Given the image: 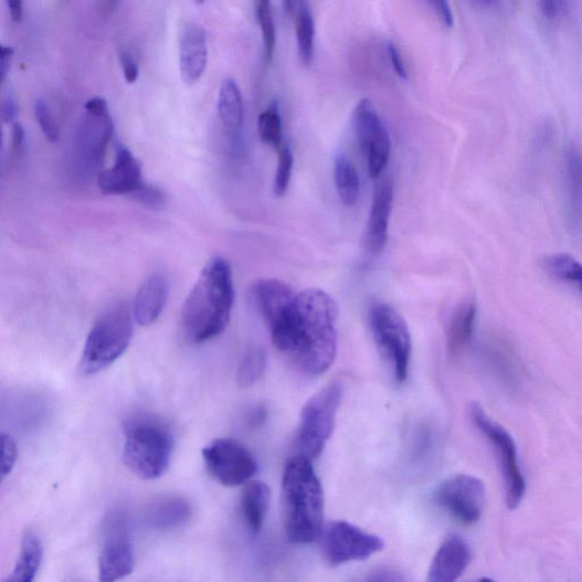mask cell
Listing matches in <instances>:
<instances>
[{
  "instance_id": "obj_16",
  "label": "cell",
  "mask_w": 582,
  "mask_h": 582,
  "mask_svg": "<svg viewBox=\"0 0 582 582\" xmlns=\"http://www.w3.org/2000/svg\"><path fill=\"white\" fill-rule=\"evenodd\" d=\"M393 203V182L391 180H384L375 188L364 232V246L371 255H380L385 247Z\"/></svg>"
},
{
  "instance_id": "obj_40",
  "label": "cell",
  "mask_w": 582,
  "mask_h": 582,
  "mask_svg": "<svg viewBox=\"0 0 582 582\" xmlns=\"http://www.w3.org/2000/svg\"><path fill=\"white\" fill-rule=\"evenodd\" d=\"M430 6L434 9L440 21L446 27L452 28L454 25V15L452 9L445 0H434L430 2Z\"/></svg>"
},
{
  "instance_id": "obj_22",
  "label": "cell",
  "mask_w": 582,
  "mask_h": 582,
  "mask_svg": "<svg viewBox=\"0 0 582 582\" xmlns=\"http://www.w3.org/2000/svg\"><path fill=\"white\" fill-rule=\"evenodd\" d=\"M477 320V304L464 301L452 315L447 329V349L452 359H458L470 343Z\"/></svg>"
},
{
  "instance_id": "obj_26",
  "label": "cell",
  "mask_w": 582,
  "mask_h": 582,
  "mask_svg": "<svg viewBox=\"0 0 582 582\" xmlns=\"http://www.w3.org/2000/svg\"><path fill=\"white\" fill-rule=\"evenodd\" d=\"M218 109L221 121L229 129H240L244 121V102L237 83L225 77L219 93Z\"/></svg>"
},
{
  "instance_id": "obj_33",
  "label": "cell",
  "mask_w": 582,
  "mask_h": 582,
  "mask_svg": "<svg viewBox=\"0 0 582 582\" xmlns=\"http://www.w3.org/2000/svg\"><path fill=\"white\" fill-rule=\"evenodd\" d=\"M34 116L39 126H41L44 135L51 142H56L60 139V129L54 119L53 113L44 99H36L34 102Z\"/></svg>"
},
{
  "instance_id": "obj_27",
  "label": "cell",
  "mask_w": 582,
  "mask_h": 582,
  "mask_svg": "<svg viewBox=\"0 0 582 582\" xmlns=\"http://www.w3.org/2000/svg\"><path fill=\"white\" fill-rule=\"evenodd\" d=\"M334 178L340 202L348 208L355 207L360 197V177L355 163L343 154L335 159Z\"/></svg>"
},
{
  "instance_id": "obj_25",
  "label": "cell",
  "mask_w": 582,
  "mask_h": 582,
  "mask_svg": "<svg viewBox=\"0 0 582 582\" xmlns=\"http://www.w3.org/2000/svg\"><path fill=\"white\" fill-rule=\"evenodd\" d=\"M269 488L262 482H251L243 490L241 512L252 535H258L264 526L269 507Z\"/></svg>"
},
{
  "instance_id": "obj_37",
  "label": "cell",
  "mask_w": 582,
  "mask_h": 582,
  "mask_svg": "<svg viewBox=\"0 0 582 582\" xmlns=\"http://www.w3.org/2000/svg\"><path fill=\"white\" fill-rule=\"evenodd\" d=\"M120 61L127 83L135 84L139 76V65L133 53L127 49H121Z\"/></svg>"
},
{
  "instance_id": "obj_43",
  "label": "cell",
  "mask_w": 582,
  "mask_h": 582,
  "mask_svg": "<svg viewBox=\"0 0 582 582\" xmlns=\"http://www.w3.org/2000/svg\"><path fill=\"white\" fill-rule=\"evenodd\" d=\"M87 114L93 116H106L108 115V105L103 97H93L85 104Z\"/></svg>"
},
{
  "instance_id": "obj_32",
  "label": "cell",
  "mask_w": 582,
  "mask_h": 582,
  "mask_svg": "<svg viewBox=\"0 0 582 582\" xmlns=\"http://www.w3.org/2000/svg\"><path fill=\"white\" fill-rule=\"evenodd\" d=\"M294 154L288 145L279 149L278 167L274 180V193L277 198L285 197L292 179Z\"/></svg>"
},
{
  "instance_id": "obj_30",
  "label": "cell",
  "mask_w": 582,
  "mask_h": 582,
  "mask_svg": "<svg viewBox=\"0 0 582 582\" xmlns=\"http://www.w3.org/2000/svg\"><path fill=\"white\" fill-rule=\"evenodd\" d=\"M254 6L256 19L262 31L265 60L269 63L274 59L277 39L273 4L267 2V0H258Z\"/></svg>"
},
{
  "instance_id": "obj_34",
  "label": "cell",
  "mask_w": 582,
  "mask_h": 582,
  "mask_svg": "<svg viewBox=\"0 0 582 582\" xmlns=\"http://www.w3.org/2000/svg\"><path fill=\"white\" fill-rule=\"evenodd\" d=\"M131 197L144 207L150 209H161L167 201L166 193L160 188L146 182Z\"/></svg>"
},
{
  "instance_id": "obj_35",
  "label": "cell",
  "mask_w": 582,
  "mask_h": 582,
  "mask_svg": "<svg viewBox=\"0 0 582 582\" xmlns=\"http://www.w3.org/2000/svg\"><path fill=\"white\" fill-rule=\"evenodd\" d=\"M18 445L15 440L9 435H2V479L9 477L17 464Z\"/></svg>"
},
{
  "instance_id": "obj_14",
  "label": "cell",
  "mask_w": 582,
  "mask_h": 582,
  "mask_svg": "<svg viewBox=\"0 0 582 582\" xmlns=\"http://www.w3.org/2000/svg\"><path fill=\"white\" fill-rule=\"evenodd\" d=\"M144 182L141 165L125 145L116 150L113 167L97 178L98 187L106 195H133Z\"/></svg>"
},
{
  "instance_id": "obj_13",
  "label": "cell",
  "mask_w": 582,
  "mask_h": 582,
  "mask_svg": "<svg viewBox=\"0 0 582 582\" xmlns=\"http://www.w3.org/2000/svg\"><path fill=\"white\" fill-rule=\"evenodd\" d=\"M106 531L98 560V582H120L135 570V549L120 517L110 519Z\"/></svg>"
},
{
  "instance_id": "obj_46",
  "label": "cell",
  "mask_w": 582,
  "mask_h": 582,
  "mask_svg": "<svg viewBox=\"0 0 582 582\" xmlns=\"http://www.w3.org/2000/svg\"><path fill=\"white\" fill-rule=\"evenodd\" d=\"M476 582H495L493 579H489V578H483Z\"/></svg>"
},
{
  "instance_id": "obj_2",
  "label": "cell",
  "mask_w": 582,
  "mask_h": 582,
  "mask_svg": "<svg viewBox=\"0 0 582 582\" xmlns=\"http://www.w3.org/2000/svg\"><path fill=\"white\" fill-rule=\"evenodd\" d=\"M235 303L234 279L229 262L211 258L188 295L181 328L191 343H203L220 336L227 327Z\"/></svg>"
},
{
  "instance_id": "obj_29",
  "label": "cell",
  "mask_w": 582,
  "mask_h": 582,
  "mask_svg": "<svg viewBox=\"0 0 582 582\" xmlns=\"http://www.w3.org/2000/svg\"><path fill=\"white\" fill-rule=\"evenodd\" d=\"M266 352L260 346H251L246 349L239 367V382L243 388L252 387L264 374L266 369Z\"/></svg>"
},
{
  "instance_id": "obj_3",
  "label": "cell",
  "mask_w": 582,
  "mask_h": 582,
  "mask_svg": "<svg viewBox=\"0 0 582 582\" xmlns=\"http://www.w3.org/2000/svg\"><path fill=\"white\" fill-rule=\"evenodd\" d=\"M285 527L293 544H309L322 531L325 497L313 461L293 455L283 476Z\"/></svg>"
},
{
  "instance_id": "obj_15",
  "label": "cell",
  "mask_w": 582,
  "mask_h": 582,
  "mask_svg": "<svg viewBox=\"0 0 582 582\" xmlns=\"http://www.w3.org/2000/svg\"><path fill=\"white\" fill-rule=\"evenodd\" d=\"M208 55L204 28L197 22L184 23L179 35V63L186 83L193 84L201 80L207 68Z\"/></svg>"
},
{
  "instance_id": "obj_18",
  "label": "cell",
  "mask_w": 582,
  "mask_h": 582,
  "mask_svg": "<svg viewBox=\"0 0 582 582\" xmlns=\"http://www.w3.org/2000/svg\"><path fill=\"white\" fill-rule=\"evenodd\" d=\"M487 359L496 378L510 392H518L526 380V370L516 349L507 339L496 338L487 348Z\"/></svg>"
},
{
  "instance_id": "obj_39",
  "label": "cell",
  "mask_w": 582,
  "mask_h": 582,
  "mask_svg": "<svg viewBox=\"0 0 582 582\" xmlns=\"http://www.w3.org/2000/svg\"><path fill=\"white\" fill-rule=\"evenodd\" d=\"M19 113V105L17 97L12 92L4 95L2 102V118L4 123H14ZM15 124V123H14Z\"/></svg>"
},
{
  "instance_id": "obj_44",
  "label": "cell",
  "mask_w": 582,
  "mask_h": 582,
  "mask_svg": "<svg viewBox=\"0 0 582 582\" xmlns=\"http://www.w3.org/2000/svg\"><path fill=\"white\" fill-rule=\"evenodd\" d=\"M24 139H25V131H24L23 126L20 123H15L13 125V130H12V145L17 152L22 151Z\"/></svg>"
},
{
  "instance_id": "obj_6",
  "label": "cell",
  "mask_w": 582,
  "mask_h": 582,
  "mask_svg": "<svg viewBox=\"0 0 582 582\" xmlns=\"http://www.w3.org/2000/svg\"><path fill=\"white\" fill-rule=\"evenodd\" d=\"M342 399V385L330 382L303 406L295 438L294 455L318 458L329 442Z\"/></svg>"
},
{
  "instance_id": "obj_7",
  "label": "cell",
  "mask_w": 582,
  "mask_h": 582,
  "mask_svg": "<svg viewBox=\"0 0 582 582\" xmlns=\"http://www.w3.org/2000/svg\"><path fill=\"white\" fill-rule=\"evenodd\" d=\"M369 324L382 359L391 368L394 379L403 383L409 377L412 356L406 321L391 305L377 303L370 308Z\"/></svg>"
},
{
  "instance_id": "obj_24",
  "label": "cell",
  "mask_w": 582,
  "mask_h": 582,
  "mask_svg": "<svg viewBox=\"0 0 582 582\" xmlns=\"http://www.w3.org/2000/svg\"><path fill=\"white\" fill-rule=\"evenodd\" d=\"M44 558L41 538L32 530H25L21 540L18 560L3 582H34Z\"/></svg>"
},
{
  "instance_id": "obj_12",
  "label": "cell",
  "mask_w": 582,
  "mask_h": 582,
  "mask_svg": "<svg viewBox=\"0 0 582 582\" xmlns=\"http://www.w3.org/2000/svg\"><path fill=\"white\" fill-rule=\"evenodd\" d=\"M435 500L449 516L463 525L472 526L483 516L486 502L484 483L469 475H457L442 483Z\"/></svg>"
},
{
  "instance_id": "obj_28",
  "label": "cell",
  "mask_w": 582,
  "mask_h": 582,
  "mask_svg": "<svg viewBox=\"0 0 582 582\" xmlns=\"http://www.w3.org/2000/svg\"><path fill=\"white\" fill-rule=\"evenodd\" d=\"M544 267L555 279L582 292V263L569 254H554L544 260Z\"/></svg>"
},
{
  "instance_id": "obj_45",
  "label": "cell",
  "mask_w": 582,
  "mask_h": 582,
  "mask_svg": "<svg viewBox=\"0 0 582 582\" xmlns=\"http://www.w3.org/2000/svg\"><path fill=\"white\" fill-rule=\"evenodd\" d=\"M8 7L10 9L12 20L14 22L21 21L23 17V3L21 0H9Z\"/></svg>"
},
{
  "instance_id": "obj_42",
  "label": "cell",
  "mask_w": 582,
  "mask_h": 582,
  "mask_svg": "<svg viewBox=\"0 0 582 582\" xmlns=\"http://www.w3.org/2000/svg\"><path fill=\"white\" fill-rule=\"evenodd\" d=\"M13 56L14 50L11 46L3 45L2 52H0V76H2V83L7 81Z\"/></svg>"
},
{
  "instance_id": "obj_23",
  "label": "cell",
  "mask_w": 582,
  "mask_h": 582,
  "mask_svg": "<svg viewBox=\"0 0 582 582\" xmlns=\"http://www.w3.org/2000/svg\"><path fill=\"white\" fill-rule=\"evenodd\" d=\"M284 10L295 23L298 56L304 66H309L314 61L316 23L313 11L307 2L283 3Z\"/></svg>"
},
{
  "instance_id": "obj_9",
  "label": "cell",
  "mask_w": 582,
  "mask_h": 582,
  "mask_svg": "<svg viewBox=\"0 0 582 582\" xmlns=\"http://www.w3.org/2000/svg\"><path fill=\"white\" fill-rule=\"evenodd\" d=\"M203 458L211 477L225 487L251 483L258 469L251 451L231 438L213 441L203 449Z\"/></svg>"
},
{
  "instance_id": "obj_19",
  "label": "cell",
  "mask_w": 582,
  "mask_h": 582,
  "mask_svg": "<svg viewBox=\"0 0 582 582\" xmlns=\"http://www.w3.org/2000/svg\"><path fill=\"white\" fill-rule=\"evenodd\" d=\"M192 516L190 502L180 496H162L150 501L144 512L146 526L166 532L183 527Z\"/></svg>"
},
{
  "instance_id": "obj_17",
  "label": "cell",
  "mask_w": 582,
  "mask_h": 582,
  "mask_svg": "<svg viewBox=\"0 0 582 582\" xmlns=\"http://www.w3.org/2000/svg\"><path fill=\"white\" fill-rule=\"evenodd\" d=\"M472 561V551L467 541L453 536L447 538L435 554L428 582H456Z\"/></svg>"
},
{
  "instance_id": "obj_31",
  "label": "cell",
  "mask_w": 582,
  "mask_h": 582,
  "mask_svg": "<svg viewBox=\"0 0 582 582\" xmlns=\"http://www.w3.org/2000/svg\"><path fill=\"white\" fill-rule=\"evenodd\" d=\"M257 128L260 138L264 144L279 149L283 147V121L276 103L260 114Z\"/></svg>"
},
{
  "instance_id": "obj_38",
  "label": "cell",
  "mask_w": 582,
  "mask_h": 582,
  "mask_svg": "<svg viewBox=\"0 0 582 582\" xmlns=\"http://www.w3.org/2000/svg\"><path fill=\"white\" fill-rule=\"evenodd\" d=\"M358 582H405L404 575L392 569H381L366 575Z\"/></svg>"
},
{
  "instance_id": "obj_1",
  "label": "cell",
  "mask_w": 582,
  "mask_h": 582,
  "mask_svg": "<svg viewBox=\"0 0 582 582\" xmlns=\"http://www.w3.org/2000/svg\"><path fill=\"white\" fill-rule=\"evenodd\" d=\"M338 307L318 288L297 293L284 313L267 328L274 345L306 374L320 375L338 351Z\"/></svg>"
},
{
  "instance_id": "obj_41",
  "label": "cell",
  "mask_w": 582,
  "mask_h": 582,
  "mask_svg": "<svg viewBox=\"0 0 582 582\" xmlns=\"http://www.w3.org/2000/svg\"><path fill=\"white\" fill-rule=\"evenodd\" d=\"M387 51L388 54H390L391 62L396 74L402 77L403 81H408V71L396 45L393 43H388Z\"/></svg>"
},
{
  "instance_id": "obj_36",
  "label": "cell",
  "mask_w": 582,
  "mask_h": 582,
  "mask_svg": "<svg viewBox=\"0 0 582 582\" xmlns=\"http://www.w3.org/2000/svg\"><path fill=\"white\" fill-rule=\"evenodd\" d=\"M539 9L546 19L553 21L562 18L569 11V3L558 2V0H544L539 3Z\"/></svg>"
},
{
  "instance_id": "obj_20",
  "label": "cell",
  "mask_w": 582,
  "mask_h": 582,
  "mask_svg": "<svg viewBox=\"0 0 582 582\" xmlns=\"http://www.w3.org/2000/svg\"><path fill=\"white\" fill-rule=\"evenodd\" d=\"M169 297V285L162 276H152L140 287L133 308L135 321L142 327L159 320Z\"/></svg>"
},
{
  "instance_id": "obj_8",
  "label": "cell",
  "mask_w": 582,
  "mask_h": 582,
  "mask_svg": "<svg viewBox=\"0 0 582 582\" xmlns=\"http://www.w3.org/2000/svg\"><path fill=\"white\" fill-rule=\"evenodd\" d=\"M470 419L493 447L501 473L508 508L516 510L527 490V484L522 474L518 449L515 440L502 425L493 420L485 410L474 403L469 410Z\"/></svg>"
},
{
  "instance_id": "obj_10",
  "label": "cell",
  "mask_w": 582,
  "mask_h": 582,
  "mask_svg": "<svg viewBox=\"0 0 582 582\" xmlns=\"http://www.w3.org/2000/svg\"><path fill=\"white\" fill-rule=\"evenodd\" d=\"M383 548L380 537L345 521L328 525L322 535V552L331 565L368 560Z\"/></svg>"
},
{
  "instance_id": "obj_21",
  "label": "cell",
  "mask_w": 582,
  "mask_h": 582,
  "mask_svg": "<svg viewBox=\"0 0 582 582\" xmlns=\"http://www.w3.org/2000/svg\"><path fill=\"white\" fill-rule=\"evenodd\" d=\"M297 293L278 279H262L253 288V298L266 326L275 321Z\"/></svg>"
},
{
  "instance_id": "obj_5",
  "label": "cell",
  "mask_w": 582,
  "mask_h": 582,
  "mask_svg": "<svg viewBox=\"0 0 582 582\" xmlns=\"http://www.w3.org/2000/svg\"><path fill=\"white\" fill-rule=\"evenodd\" d=\"M134 314L126 305H118L103 315L86 340L80 363L82 375L99 373L118 361L134 336Z\"/></svg>"
},
{
  "instance_id": "obj_4",
  "label": "cell",
  "mask_w": 582,
  "mask_h": 582,
  "mask_svg": "<svg viewBox=\"0 0 582 582\" xmlns=\"http://www.w3.org/2000/svg\"><path fill=\"white\" fill-rule=\"evenodd\" d=\"M124 461L127 468L142 480L161 478L169 470L174 438L166 425L149 419L127 424Z\"/></svg>"
},
{
  "instance_id": "obj_11",
  "label": "cell",
  "mask_w": 582,
  "mask_h": 582,
  "mask_svg": "<svg viewBox=\"0 0 582 582\" xmlns=\"http://www.w3.org/2000/svg\"><path fill=\"white\" fill-rule=\"evenodd\" d=\"M353 127L358 142L367 157L369 174L375 179L390 161L392 139L370 99L363 98L356 106Z\"/></svg>"
}]
</instances>
